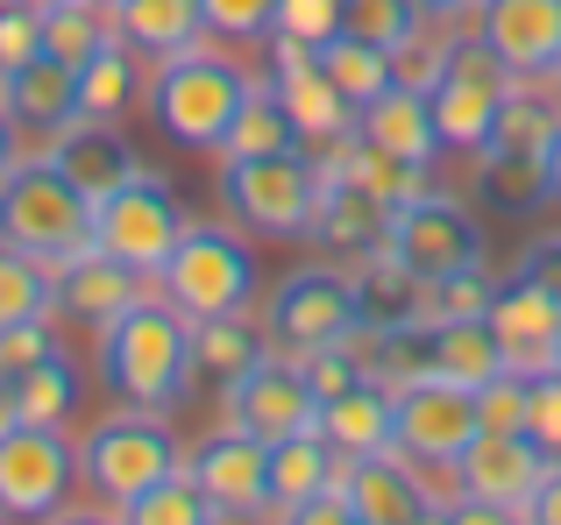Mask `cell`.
I'll return each mask as SVG.
<instances>
[{"label": "cell", "instance_id": "16", "mask_svg": "<svg viewBox=\"0 0 561 525\" xmlns=\"http://www.w3.org/2000/svg\"><path fill=\"white\" fill-rule=\"evenodd\" d=\"M548 447L534 441L526 427H477V441L455 455V490H469V498H491V504H519L540 490V476H548Z\"/></svg>", "mask_w": 561, "mask_h": 525}, {"label": "cell", "instance_id": "40", "mask_svg": "<svg viewBox=\"0 0 561 525\" xmlns=\"http://www.w3.org/2000/svg\"><path fill=\"white\" fill-rule=\"evenodd\" d=\"M491 270L483 262H469V270H455V277H434L426 284V319H483L491 313Z\"/></svg>", "mask_w": 561, "mask_h": 525}, {"label": "cell", "instance_id": "46", "mask_svg": "<svg viewBox=\"0 0 561 525\" xmlns=\"http://www.w3.org/2000/svg\"><path fill=\"white\" fill-rule=\"evenodd\" d=\"M526 384H534V376H519V370H497L491 384L477 390V412H483V427H526Z\"/></svg>", "mask_w": 561, "mask_h": 525}, {"label": "cell", "instance_id": "52", "mask_svg": "<svg viewBox=\"0 0 561 525\" xmlns=\"http://www.w3.org/2000/svg\"><path fill=\"white\" fill-rule=\"evenodd\" d=\"M14 164H22V121L0 107V171H14Z\"/></svg>", "mask_w": 561, "mask_h": 525}, {"label": "cell", "instance_id": "11", "mask_svg": "<svg viewBox=\"0 0 561 525\" xmlns=\"http://www.w3.org/2000/svg\"><path fill=\"white\" fill-rule=\"evenodd\" d=\"M391 447L420 469H455L469 441H477L483 412H477V390L469 384H448V376H405L391 384Z\"/></svg>", "mask_w": 561, "mask_h": 525}, {"label": "cell", "instance_id": "42", "mask_svg": "<svg viewBox=\"0 0 561 525\" xmlns=\"http://www.w3.org/2000/svg\"><path fill=\"white\" fill-rule=\"evenodd\" d=\"M199 14H206V36L220 43H271L277 0H199Z\"/></svg>", "mask_w": 561, "mask_h": 525}, {"label": "cell", "instance_id": "35", "mask_svg": "<svg viewBox=\"0 0 561 525\" xmlns=\"http://www.w3.org/2000/svg\"><path fill=\"white\" fill-rule=\"evenodd\" d=\"M50 305H57V262L0 242V327H14V319H50Z\"/></svg>", "mask_w": 561, "mask_h": 525}, {"label": "cell", "instance_id": "2", "mask_svg": "<svg viewBox=\"0 0 561 525\" xmlns=\"http://www.w3.org/2000/svg\"><path fill=\"white\" fill-rule=\"evenodd\" d=\"M249 93H256V79H249L228 50H206V43L199 50H179V57H157L150 85H142L150 121L164 128L179 150H220V136L234 128V114H242Z\"/></svg>", "mask_w": 561, "mask_h": 525}, {"label": "cell", "instance_id": "33", "mask_svg": "<svg viewBox=\"0 0 561 525\" xmlns=\"http://www.w3.org/2000/svg\"><path fill=\"white\" fill-rule=\"evenodd\" d=\"M277 150H299V128H291L285 100L271 93V79L256 85V93L242 100V114H234V128L220 136V164H242V156H277Z\"/></svg>", "mask_w": 561, "mask_h": 525}, {"label": "cell", "instance_id": "7", "mask_svg": "<svg viewBox=\"0 0 561 525\" xmlns=\"http://www.w3.org/2000/svg\"><path fill=\"white\" fill-rule=\"evenodd\" d=\"M512 85H519V79L497 65V50H491L483 36L448 43V57H440L434 85H426V107H434L440 150H455V156H483V142H491L497 107L512 100Z\"/></svg>", "mask_w": 561, "mask_h": 525}, {"label": "cell", "instance_id": "38", "mask_svg": "<svg viewBox=\"0 0 561 525\" xmlns=\"http://www.w3.org/2000/svg\"><path fill=\"white\" fill-rule=\"evenodd\" d=\"M107 36H114V14L100 8V0H57V8L43 14V50L65 57L71 71H79Z\"/></svg>", "mask_w": 561, "mask_h": 525}, {"label": "cell", "instance_id": "56", "mask_svg": "<svg viewBox=\"0 0 561 525\" xmlns=\"http://www.w3.org/2000/svg\"><path fill=\"white\" fill-rule=\"evenodd\" d=\"M22 8H36V14H50V8H57V0H22Z\"/></svg>", "mask_w": 561, "mask_h": 525}, {"label": "cell", "instance_id": "26", "mask_svg": "<svg viewBox=\"0 0 561 525\" xmlns=\"http://www.w3.org/2000/svg\"><path fill=\"white\" fill-rule=\"evenodd\" d=\"M356 136L377 142V150H391V156H412V164L448 156L440 150V128H434V107H426L420 85H391L383 100H370V107L356 114Z\"/></svg>", "mask_w": 561, "mask_h": 525}, {"label": "cell", "instance_id": "48", "mask_svg": "<svg viewBox=\"0 0 561 525\" xmlns=\"http://www.w3.org/2000/svg\"><path fill=\"white\" fill-rule=\"evenodd\" d=\"M519 270L534 277V284H548L554 299H561V228H554V235H534V242H526Z\"/></svg>", "mask_w": 561, "mask_h": 525}, {"label": "cell", "instance_id": "14", "mask_svg": "<svg viewBox=\"0 0 561 525\" xmlns=\"http://www.w3.org/2000/svg\"><path fill=\"white\" fill-rule=\"evenodd\" d=\"M271 93L285 100L291 128H299V150L320 156L328 142L356 136V107L342 100V85L320 71V50H306V43H285L271 36Z\"/></svg>", "mask_w": 561, "mask_h": 525}, {"label": "cell", "instance_id": "27", "mask_svg": "<svg viewBox=\"0 0 561 525\" xmlns=\"http://www.w3.org/2000/svg\"><path fill=\"white\" fill-rule=\"evenodd\" d=\"M391 427L398 419H391V384H383V376H363L342 398H320V433L342 447V462L383 455V447H391Z\"/></svg>", "mask_w": 561, "mask_h": 525}, {"label": "cell", "instance_id": "50", "mask_svg": "<svg viewBox=\"0 0 561 525\" xmlns=\"http://www.w3.org/2000/svg\"><path fill=\"white\" fill-rule=\"evenodd\" d=\"M526 525H561V462H548L540 490L526 498Z\"/></svg>", "mask_w": 561, "mask_h": 525}, {"label": "cell", "instance_id": "9", "mask_svg": "<svg viewBox=\"0 0 561 525\" xmlns=\"http://www.w3.org/2000/svg\"><path fill=\"white\" fill-rule=\"evenodd\" d=\"M263 334L277 355H313L328 341H348L356 334V284L328 262H299L263 299Z\"/></svg>", "mask_w": 561, "mask_h": 525}, {"label": "cell", "instance_id": "39", "mask_svg": "<svg viewBox=\"0 0 561 525\" xmlns=\"http://www.w3.org/2000/svg\"><path fill=\"white\" fill-rule=\"evenodd\" d=\"M342 28L363 36V43H377V50H398V43H412L426 28V14L412 8V0H348Z\"/></svg>", "mask_w": 561, "mask_h": 525}, {"label": "cell", "instance_id": "49", "mask_svg": "<svg viewBox=\"0 0 561 525\" xmlns=\"http://www.w3.org/2000/svg\"><path fill=\"white\" fill-rule=\"evenodd\" d=\"M285 525H363L356 512H348V498L342 490H328V498H306V504H291Z\"/></svg>", "mask_w": 561, "mask_h": 525}, {"label": "cell", "instance_id": "6", "mask_svg": "<svg viewBox=\"0 0 561 525\" xmlns=\"http://www.w3.org/2000/svg\"><path fill=\"white\" fill-rule=\"evenodd\" d=\"M220 207H228L249 235L299 242V235H313V213H320V164L306 150L220 164Z\"/></svg>", "mask_w": 561, "mask_h": 525}, {"label": "cell", "instance_id": "12", "mask_svg": "<svg viewBox=\"0 0 561 525\" xmlns=\"http://www.w3.org/2000/svg\"><path fill=\"white\" fill-rule=\"evenodd\" d=\"M383 256L405 262L420 284H434V277H455V270H469V262H483V221L448 192H420V199H405V207H391Z\"/></svg>", "mask_w": 561, "mask_h": 525}, {"label": "cell", "instance_id": "25", "mask_svg": "<svg viewBox=\"0 0 561 525\" xmlns=\"http://www.w3.org/2000/svg\"><path fill=\"white\" fill-rule=\"evenodd\" d=\"M271 355V334L263 327H249L242 313H228V319H192V390H228V384H242L256 362Z\"/></svg>", "mask_w": 561, "mask_h": 525}, {"label": "cell", "instance_id": "45", "mask_svg": "<svg viewBox=\"0 0 561 525\" xmlns=\"http://www.w3.org/2000/svg\"><path fill=\"white\" fill-rule=\"evenodd\" d=\"M526 433L561 462V370H540L526 384Z\"/></svg>", "mask_w": 561, "mask_h": 525}, {"label": "cell", "instance_id": "44", "mask_svg": "<svg viewBox=\"0 0 561 525\" xmlns=\"http://www.w3.org/2000/svg\"><path fill=\"white\" fill-rule=\"evenodd\" d=\"M50 348H57L50 319H14V327H0V384H8V376H22V370H36Z\"/></svg>", "mask_w": 561, "mask_h": 525}, {"label": "cell", "instance_id": "18", "mask_svg": "<svg viewBox=\"0 0 561 525\" xmlns=\"http://www.w3.org/2000/svg\"><path fill=\"white\" fill-rule=\"evenodd\" d=\"M185 469H192V483H199L206 498H214V512L271 504V441H256V433L228 427V419H220V433L192 441Z\"/></svg>", "mask_w": 561, "mask_h": 525}, {"label": "cell", "instance_id": "37", "mask_svg": "<svg viewBox=\"0 0 561 525\" xmlns=\"http://www.w3.org/2000/svg\"><path fill=\"white\" fill-rule=\"evenodd\" d=\"M554 121H561V100H548L540 85H512V100L497 107V128H491L483 150H534V156H548Z\"/></svg>", "mask_w": 561, "mask_h": 525}, {"label": "cell", "instance_id": "43", "mask_svg": "<svg viewBox=\"0 0 561 525\" xmlns=\"http://www.w3.org/2000/svg\"><path fill=\"white\" fill-rule=\"evenodd\" d=\"M28 57H43V14L22 0H0V79H14Z\"/></svg>", "mask_w": 561, "mask_h": 525}, {"label": "cell", "instance_id": "4", "mask_svg": "<svg viewBox=\"0 0 561 525\" xmlns=\"http://www.w3.org/2000/svg\"><path fill=\"white\" fill-rule=\"evenodd\" d=\"M0 242H14V249H28L43 262H65L93 242V199L50 156L14 164V171H0Z\"/></svg>", "mask_w": 561, "mask_h": 525}, {"label": "cell", "instance_id": "23", "mask_svg": "<svg viewBox=\"0 0 561 525\" xmlns=\"http://www.w3.org/2000/svg\"><path fill=\"white\" fill-rule=\"evenodd\" d=\"M0 107L14 114L22 128H43V136H57V128L79 121V71L65 65V57H28L14 79H0Z\"/></svg>", "mask_w": 561, "mask_h": 525}, {"label": "cell", "instance_id": "15", "mask_svg": "<svg viewBox=\"0 0 561 525\" xmlns=\"http://www.w3.org/2000/svg\"><path fill=\"white\" fill-rule=\"evenodd\" d=\"M483 327L497 334V355L505 370L519 376H540V370H561V299L548 284H534L526 270H512L505 284L491 291V313Z\"/></svg>", "mask_w": 561, "mask_h": 525}, {"label": "cell", "instance_id": "22", "mask_svg": "<svg viewBox=\"0 0 561 525\" xmlns=\"http://www.w3.org/2000/svg\"><path fill=\"white\" fill-rule=\"evenodd\" d=\"M142 284H150V277H136L128 262H114L107 249H93V242L57 262V305H65L71 319H85V327H100V319H114L122 305H136Z\"/></svg>", "mask_w": 561, "mask_h": 525}, {"label": "cell", "instance_id": "32", "mask_svg": "<svg viewBox=\"0 0 561 525\" xmlns=\"http://www.w3.org/2000/svg\"><path fill=\"white\" fill-rule=\"evenodd\" d=\"M477 192H483V207L491 213H534V207H548V156H534V150H483L477 156Z\"/></svg>", "mask_w": 561, "mask_h": 525}, {"label": "cell", "instance_id": "30", "mask_svg": "<svg viewBox=\"0 0 561 525\" xmlns=\"http://www.w3.org/2000/svg\"><path fill=\"white\" fill-rule=\"evenodd\" d=\"M8 398H14V419H28V427H71L85 405V376L65 348H50L36 370L8 376Z\"/></svg>", "mask_w": 561, "mask_h": 525}, {"label": "cell", "instance_id": "34", "mask_svg": "<svg viewBox=\"0 0 561 525\" xmlns=\"http://www.w3.org/2000/svg\"><path fill=\"white\" fill-rule=\"evenodd\" d=\"M320 71H328V79L342 85V100H348L356 114H363L370 100H383V93L398 85V65H391V50H377V43L348 36V28H342V36L328 43V50H320Z\"/></svg>", "mask_w": 561, "mask_h": 525}, {"label": "cell", "instance_id": "19", "mask_svg": "<svg viewBox=\"0 0 561 525\" xmlns=\"http://www.w3.org/2000/svg\"><path fill=\"white\" fill-rule=\"evenodd\" d=\"M334 490L348 498V512L363 525H426V512H434V490L420 483V462H405L398 447L342 462V483Z\"/></svg>", "mask_w": 561, "mask_h": 525}, {"label": "cell", "instance_id": "57", "mask_svg": "<svg viewBox=\"0 0 561 525\" xmlns=\"http://www.w3.org/2000/svg\"><path fill=\"white\" fill-rule=\"evenodd\" d=\"M100 8H107V14H114V8H122V0H100Z\"/></svg>", "mask_w": 561, "mask_h": 525}, {"label": "cell", "instance_id": "13", "mask_svg": "<svg viewBox=\"0 0 561 525\" xmlns=\"http://www.w3.org/2000/svg\"><path fill=\"white\" fill-rule=\"evenodd\" d=\"M220 419L242 427V433H256V441H291V433L320 427V398H313V384H306L299 355H277L271 348L242 384L220 390Z\"/></svg>", "mask_w": 561, "mask_h": 525}, {"label": "cell", "instance_id": "54", "mask_svg": "<svg viewBox=\"0 0 561 525\" xmlns=\"http://www.w3.org/2000/svg\"><path fill=\"white\" fill-rule=\"evenodd\" d=\"M412 8H420L426 22H455V14H469V0H412Z\"/></svg>", "mask_w": 561, "mask_h": 525}, {"label": "cell", "instance_id": "10", "mask_svg": "<svg viewBox=\"0 0 561 525\" xmlns=\"http://www.w3.org/2000/svg\"><path fill=\"white\" fill-rule=\"evenodd\" d=\"M71 483H79V447L65 441V427H28V419L0 427V518L43 525L65 512Z\"/></svg>", "mask_w": 561, "mask_h": 525}, {"label": "cell", "instance_id": "51", "mask_svg": "<svg viewBox=\"0 0 561 525\" xmlns=\"http://www.w3.org/2000/svg\"><path fill=\"white\" fill-rule=\"evenodd\" d=\"M214 525H285L277 504H242V512H214Z\"/></svg>", "mask_w": 561, "mask_h": 525}, {"label": "cell", "instance_id": "59", "mask_svg": "<svg viewBox=\"0 0 561 525\" xmlns=\"http://www.w3.org/2000/svg\"><path fill=\"white\" fill-rule=\"evenodd\" d=\"M0 525H14V518H0Z\"/></svg>", "mask_w": 561, "mask_h": 525}, {"label": "cell", "instance_id": "5", "mask_svg": "<svg viewBox=\"0 0 561 525\" xmlns=\"http://www.w3.org/2000/svg\"><path fill=\"white\" fill-rule=\"evenodd\" d=\"M157 284H164V299L179 305L185 319H228V313H249L256 305V249H249L234 228H214V221H192L179 235V249L171 262L157 270Z\"/></svg>", "mask_w": 561, "mask_h": 525}, {"label": "cell", "instance_id": "21", "mask_svg": "<svg viewBox=\"0 0 561 525\" xmlns=\"http://www.w3.org/2000/svg\"><path fill=\"white\" fill-rule=\"evenodd\" d=\"M43 156H50V164L65 171V178L79 185L85 199H107L114 185H128V178L142 171L136 150H128V136H122L114 121H71V128H57Z\"/></svg>", "mask_w": 561, "mask_h": 525}, {"label": "cell", "instance_id": "3", "mask_svg": "<svg viewBox=\"0 0 561 525\" xmlns=\"http://www.w3.org/2000/svg\"><path fill=\"white\" fill-rule=\"evenodd\" d=\"M171 469H185L171 412L114 405L107 419H93V427L79 433V483L93 490L100 504H114V512H122L128 498H142L150 483H164Z\"/></svg>", "mask_w": 561, "mask_h": 525}, {"label": "cell", "instance_id": "8", "mask_svg": "<svg viewBox=\"0 0 561 525\" xmlns=\"http://www.w3.org/2000/svg\"><path fill=\"white\" fill-rule=\"evenodd\" d=\"M185 207L171 199V185L157 171H136L128 185H114L107 199H93V249H107L114 262H128L136 277H157L171 262L185 235Z\"/></svg>", "mask_w": 561, "mask_h": 525}, {"label": "cell", "instance_id": "24", "mask_svg": "<svg viewBox=\"0 0 561 525\" xmlns=\"http://www.w3.org/2000/svg\"><path fill=\"white\" fill-rule=\"evenodd\" d=\"M348 284H356V327L363 334H398V327H420L426 319V284L383 249L363 256L356 270H348Z\"/></svg>", "mask_w": 561, "mask_h": 525}, {"label": "cell", "instance_id": "28", "mask_svg": "<svg viewBox=\"0 0 561 525\" xmlns=\"http://www.w3.org/2000/svg\"><path fill=\"white\" fill-rule=\"evenodd\" d=\"M114 36L136 57H179V50H199L206 14H199V0H122L114 8Z\"/></svg>", "mask_w": 561, "mask_h": 525}, {"label": "cell", "instance_id": "29", "mask_svg": "<svg viewBox=\"0 0 561 525\" xmlns=\"http://www.w3.org/2000/svg\"><path fill=\"white\" fill-rule=\"evenodd\" d=\"M334 483H342V447L320 427L291 433V441H271V504L277 512H291V504H306V498H328Z\"/></svg>", "mask_w": 561, "mask_h": 525}, {"label": "cell", "instance_id": "36", "mask_svg": "<svg viewBox=\"0 0 561 525\" xmlns=\"http://www.w3.org/2000/svg\"><path fill=\"white\" fill-rule=\"evenodd\" d=\"M122 525H214V498L192 483V469H171L164 483L122 504Z\"/></svg>", "mask_w": 561, "mask_h": 525}, {"label": "cell", "instance_id": "47", "mask_svg": "<svg viewBox=\"0 0 561 525\" xmlns=\"http://www.w3.org/2000/svg\"><path fill=\"white\" fill-rule=\"evenodd\" d=\"M434 525H526V512H519V504H491V498L455 490V498L434 504Z\"/></svg>", "mask_w": 561, "mask_h": 525}, {"label": "cell", "instance_id": "41", "mask_svg": "<svg viewBox=\"0 0 561 525\" xmlns=\"http://www.w3.org/2000/svg\"><path fill=\"white\" fill-rule=\"evenodd\" d=\"M342 8H348V0H277L271 36L306 43V50H328V43L342 36Z\"/></svg>", "mask_w": 561, "mask_h": 525}, {"label": "cell", "instance_id": "58", "mask_svg": "<svg viewBox=\"0 0 561 525\" xmlns=\"http://www.w3.org/2000/svg\"><path fill=\"white\" fill-rule=\"evenodd\" d=\"M554 85H561V71H554Z\"/></svg>", "mask_w": 561, "mask_h": 525}, {"label": "cell", "instance_id": "31", "mask_svg": "<svg viewBox=\"0 0 561 525\" xmlns=\"http://www.w3.org/2000/svg\"><path fill=\"white\" fill-rule=\"evenodd\" d=\"M142 85H150V79H142L136 50H128L122 36H107L79 65V121H122V114L142 100Z\"/></svg>", "mask_w": 561, "mask_h": 525}, {"label": "cell", "instance_id": "20", "mask_svg": "<svg viewBox=\"0 0 561 525\" xmlns=\"http://www.w3.org/2000/svg\"><path fill=\"white\" fill-rule=\"evenodd\" d=\"M383 235H391V207L370 192L363 178H342V171H320V213H313V242L334 256H377Z\"/></svg>", "mask_w": 561, "mask_h": 525}, {"label": "cell", "instance_id": "17", "mask_svg": "<svg viewBox=\"0 0 561 525\" xmlns=\"http://www.w3.org/2000/svg\"><path fill=\"white\" fill-rule=\"evenodd\" d=\"M477 36L519 85H554L561 71V0H483Z\"/></svg>", "mask_w": 561, "mask_h": 525}, {"label": "cell", "instance_id": "53", "mask_svg": "<svg viewBox=\"0 0 561 525\" xmlns=\"http://www.w3.org/2000/svg\"><path fill=\"white\" fill-rule=\"evenodd\" d=\"M43 525H122V512H114V504H107V512H85V504H79V512H50Z\"/></svg>", "mask_w": 561, "mask_h": 525}, {"label": "cell", "instance_id": "1", "mask_svg": "<svg viewBox=\"0 0 561 525\" xmlns=\"http://www.w3.org/2000/svg\"><path fill=\"white\" fill-rule=\"evenodd\" d=\"M93 370L114 390V405H142V412H179L192 398V319L171 299L142 291L114 319L93 327Z\"/></svg>", "mask_w": 561, "mask_h": 525}, {"label": "cell", "instance_id": "55", "mask_svg": "<svg viewBox=\"0 0 561 525\" xmlns=\"http://www.w3.org/2000/svg\"><path fill=\"white\" fill-rule=\"evenodd\" d=\"M548 199H561V121H554V136H548Z\"/></svg>", "mask_w": 561, "mask_h": 525}]
</instances>
